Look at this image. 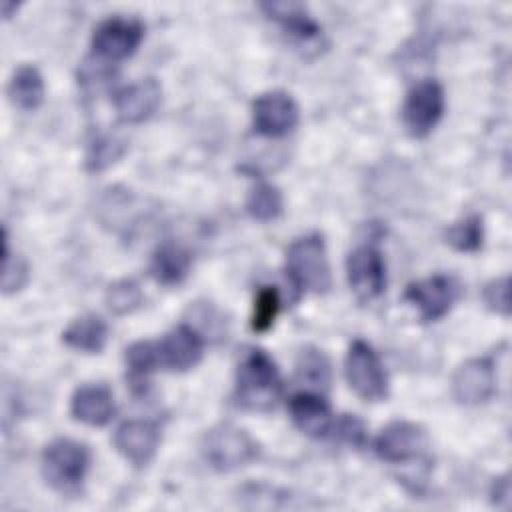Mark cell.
I'll return each mask as SVG.
<instances>
[{"label": "cell", "instance_id": "2", "mask_svg": "<svg viewBox=\"0 0 512 512\" xmlns=\"http://www.w3.org/2000/svg\"><path fill=\"white\" fill-rule=\"evenodd\" d=\"M286 274L298 292L324 294L332 288V272L324 238L316 232L296 238L286 250Z\"/></svg>", "mask_w": 512, "mask_h": 512}, {"label": "cell", "instance_id": "30", "mask_svg": "<svg viewBox=\"0 0 512 512\" xmlns=\"http://www.w3.org/2000/svg\"><path fill=\"white\" fill-rule=\"evenodd\" d=\"M482 298H484V304L492 312L508 316V312H510V282H508V276H500V278L490 280L484 286Z\"/></svg>", "mask_w": 512, "mask_h": 512}, {"label": "cell", "instance_id": "16", "mask_svg": "<svg viewBox=\"0 0 512 512\" xmlns=\"http://www.w3.org/2000/svg\"><path fill=\"white\" fill-rule=\"evenodd\" d=\"M288 412L298 430L312 438H326L334 430V414L328 402L316 392H298L288 400Z\"/></svg>", "mask_w": 512, "mask_h": 512}, {"label": "cell", "instance_id": "1", "mask_svg": "<svg viewBox=\"0 0 512 512\" xmlns=\"http://www.w3.org/2000/svg\"><path fill=\"white\" fill-rule=\"evenodd\" d=\"M282 396V378L274 360L260 348H248L236 370L234 400L244 410L268 412Z\"/></svg>", "mask_w": 512, "mask_h": 512}, {"label": "cell", "instance_id": "28", "mask_svg": "<svg viewBox=\"0 0 512 512\" xmlns=\"http://www.w3.org/2000/svg\"><path fill=\"white\" fill-rule=\"evenodd\" d=\"M280 310V294L274 286H260L254 296V308L250 326L254 332H266L272 328Z\"/></svg>", "mask_w": 512, "mask_h": 512}, {"label": "cell", "instance_id": "24", "mask_svg": "<svg viewBox=\"0 0 512 512\" xmlns=\"http://www.w3.org/2000/svg\"><path fill=\"white\" fill-rule=\"evenodd\" d=\"M128 144L118 134H100L96 136L86 152V170L88 172H102L108 166H112L116 160H120L126 152Z\"/></svg>", "mask_w": 512, "mask_h": 512}, {"label": "cell", "instance_id": "15", "mask_svg": "<svg viewBox=\"0 0 512 512\" xmlns=\"http://www.w3.org/2000/svg\"><path fill=\"white\" fill-rule=\"evenodd\" d=\"M162 100V88L156 78H142L120 88L114 94V108L122 122L140 124L148 120Z\"/></svg>", "mask_w": 512, "mask_h": 512}, {"label": "cell", "instance_id": "11", "mask_svg": "<svg viewBox=\"0 0 512 512\" xmlns=\"http://www.w3.org/2000/svg\"><path fill=\"white\" fill-rule=\"evenodd\" d=\"M426 446V432L418 424L406 420L390 422L374 438V452L378 454V458L390 464H404L416 460L424 454Z\"/></svg>", "mask_w": 512, "mask_h": 512}, {"label": "cell", "instance_id": "6", "mask_svg": "<svg viewBox=\"0 0 512 512\" xmlns=\"http://www.w3.org/2000/svg\"><path fill=\"white\" fill-rule=\"evenodd\" d=\"M144 38V26L136 18L110 16L102 20L92 32V56L116 64L136 52Z\"/></svg>", "mask_w": 512, "mask_h": 512}, {"label": "cell", "instance_id": "4", "mask_svg": "<svg viewBox=\"0 0 512 512\" xmlns=\"http://www.w3.org/2000/svg\"><path fill=\"white\" fill-rule=\"evenodd\" d=\"M258 442L234 424H218L202 438L204 460L218 472L242 468L258 458Z\"/></svg>", "mask_w": 512, "mask_h": 512}, {"label": "cell", "instance_id": "23", "mask_svg": "<svg viewBox=\"0 0 512 512\" xmlns=\"http://www.w3.org/2000/svg\"><path fill=\"white\" fill-rule=\"evenodd\" d=\"M296 376L316 390H328L332 382V366L328 356L314 346L302 348L296 360Z\"/></svg>", "mask_w": 512, "mask_h": 512}, {"label": "cell", "instance_id": "3", "mask_svg": "<svg viewBox=\"0 0 512 512\" xmlns=\"http://www.w3.org/2000/svg\"><path fill=\"white\" fill-rule=\"evenodd\" d=\"M88 466V446L72 438H56L42 452V476L60 492L78 490L86 478Z\"/></svg>", "mask_w": 512, "mask_h": 512}, {"label": "cell", "instance_id": "22", "mask_svg": "<svg viewBox=\"0 0 512 512\" xmlns=\"http://www.w3.org/2000/svg\"><path fill=\"white\" fill-rule=\"evenodd\" d=\"M10 100L22 110H36L44 100V78L36 66H20L8 84Z\"/></svg>", "mask_w": 512, "mask_h": 512}, {"label": "cell", "instance_id": "14", "mask_svg": "<svg viewBox=\"0 0 512 512\" xmlns=\"http://www.w3.org/2000/svg\"><path fill=\"white\" fill-rule=\"evenodd\" d=\"M160 444V426L154 420L132 418L114 432L116 450L134 466H146Z\"/></svg>", "mask_w": 512, "mask_h": 512}, {"label": "cell", "instance_id": "10", "mask_svg": "<svg viewBox=\"0 0 512 512\" xmlns=\"http://www.w3.org/2000/svg\"><path fill=\"white\" fill-rule=\"evenodd\" d=\"M300 110L296 100L284 90H270L252 102V126L260 136L280 138L298 124Z\"/></svg>", "mask_w": 512, "mask_h": 512}, {"label": "cell", "instance_id": "27", "mask_svg": "<svg viewBox=\"0 0 512 512\" xmlns=\"http://www.w3.org/2000/svg\"><path fill=\"white\" fill-rule=\"evenodd\" d=\"M104 302H106V306L112 314L126 316V314H132L134 310H138L142 306L144 292H142V288L138 286L136 280L122 278L118 282H112L106 288Z\"/></svg>", "mask_w": 512, "mask_h": 512}, {"label": "cell", "instance_id": "8", "mask_svg": "<svg viewBox=\"0 0 512 512\" xmlns=\"http://www.w3.org/2000/svg\"><path fill=\"white\" fill-rule=\"evenodd\" d=\"M460 296V284L448 274H432L406 286L404 300L410 302L422 322H434L448 314Z\"/></svg>", "mask_w": 512, "mask_h": 512}, {"label": "cell", "instance_id": "13", "mask_svg": "<svg viewBox=\"0 0 512 512\" xmlns=\"http://www.w3.org/2000/svg\"><path fill=\"white\" fill-rule=\"evenodd\" d=\"M158 344L160 366L172 372L194 368L204 354V336L192 324H178Z\"/></svg>", "mask_w": 512, "mask_h": 512}, {"label": "cell", "instance_id": "21", "mask_svg": "<svg viewBox=\"0 0 512 512\" xmlns=\"http://www.w3.org/2000/svg\"><path fill=\"white\" fill-rule=\"evenodd\" d=\"M126 370L128 382L134 394H144L152 372L160 366L158 344L150 340H138L126 348Z\"/></svg>", "mask_w": 512, "mask_h": 512}, {"label": "cell", "instance_id": "5", "mask_svg": "<svg viewBox=\"0 0 512 512\" xmlns=\"http://www.w3.org/2000/svg\"><path fill=\"white\" fill-rule=\"evenodd\" d=\"M344 372L350 388L362 398V400H384L388 396V374L374 352V348L356 338L346 352Z\"/></svg>", "mask_w": 512, "mask_h": 512}, {"label": "cell", "instance_id": "19", "mask_svg": "<svg viewBox=\"0 0 512 512\" xmlns=\"http://www.w3.org/2000/svg\"><path fill=\"white\" fill-rule=\"evenodd\" d=\"M108 340V324L98 314H82L62 332V342L86 354H98Z\"/></svg>", "mask_w": 512, "mask_h": 512}, {"label": "cell", "instance_id": "20", "mask_svg": "<svg viewBox=\"0 0 512 512\" xmlns=\"http://www.w3.org/2000/svg\"><path fill=\"white\" fill-rule=\"evenodd\" d=\"M190 264H192V258L186 248L174 242H164L152 254L150 274L154 276L156 282L164 286H176L188 276Z\"/></svg>", "mask_w": 512, "mask_h": 512}, {"label": "cell", "instance_id": "25", "mask_svg": "<svg viewBox=\"0 0 512 512\" xmlns=\"http://www.w3.org/2000/svg\"><path fill=\"white\" fill-rule=\"evenodd\" d=\"M246 210L254 220H260V222L274 220L284 210L282 192L272 184L260 182L250 190L246 200Z\"/></svg>", "mask_w": 512, "mask_h": 512}, {"label": "cell", "instance_id": "32", "mask_svg": "<svg viewBox=\"0 0 512 512\" xmlns=\"http://www.w3.org/2000/svg\"><path fill=\"white\" fill-rule=\"evenodd\" d=\"M490 496L494 502H500V500H506L510 496V482H508V476H500L492 482V490H490Z\"/></svg>", "mask_w": 512, "mask_h": 512}, {"label": "cell", "instance_id": "31", "mask_svg": "<svg viewBox=\"0 0 512 512\" xmlns=\"http://www.w3.org/2000/svg\"><path fill=\"white\" fill-rule=\"evenodd\" d=\"M342 442L352 444L356 448L364 446L366 442V428L362 424V420L354 414H344L342 418H338L334 422V430H332Z\"/></svg>", "mask_w": 512, "mask_h": 512}, {"label": "cell", "instance_id": "17", "mask_svg": "<svg viewBox=\"0 0 512 512\" xmlns=\"http://www.w3.org/2000/svg\"><path fill=\"white\" fill-rule=\"evenodd\" d=\"M70 412L76 420L88 426H104L116 412L114 394L104 384L78 386L70 400Z\"/></svg>", "mask_w": 512, "mask_h": 512}, {"label": "cell", "instance_id": "26", "mask_svg": "<svg viewBox=\"0 0 512 512\" xmlns=\"http://www.w3.org/2000/svg\"><path fill=\"white\" fill-rule=\"evenodd\" d=\"M446 242L458 252H476L484 242V222L480 214H468L446 230Z\"/></svg>", "mask_w": 512, "mask_h": 512}, {"label": "cell", "instance_id": "18", "mask_svg": "<svg viewBox=\"0 0 512 512\" xmlns=\"http://www.w3.org/2000/svg\"><path fill=\"white\" fill-rule=\"evenodd\" d=\"M264 14L278 22L282 30L296 42H314L320 38V24L306 12L302 4L296 2H264L260 4Z\"/></svg>", "mask_w": 512, "mask_h": 512}, {"label": "cell", "instance_id": "7", "mask_svg": "<svg viewBox=\"0 0 512 512\" xmlns=\"http://www.w3.org/2000/svg\"><path fill=\"white\" fill-rule=\"evenodd\" d=\"M444 112V90L436 80L418 82L402 106V124L412 138L428 136Z\"/></svg>", "mask_w": 512, "mask_h": 512}, {"label": "cell", "instance_id": "29", "mask_svg": "<svg viewBox=\"0 0 512 512\" xmlns=\"http://www.w3.org/2000/svg\"><path fill=\"white\" fill-rule=\"evenodd\" d=\"M2 244H4V250H2V262H4V268H2V290H4V294H10V292L20 290L28 282L30 270H28V264L20 256H14V258L10 256L6 230H4Z\"/></svg>", "mask_w": 512, "mask_h": 512}, {"label": "cell", "instance_id": "12", "mask_svg": "<svg viewBox=\"0 0 512 512\" xmlns=\"http://www.w3.org/2000/svg\"><path fill=\"white\" fill-rule=\"evenodd\" d=\"M496 390V370L488 356L470 358L452 376V396L466 406H478L492 398Z\"/></svg>", "mask_w": 512, "mask_h": 512}, {"label": "cell", "instance_id": "9", "mask_svg": "<svg viewBox=\"0 0 512 512\" xmlns=\"http://www.w3.org/2000/svg\"><path fill=\"white\" fill-rule=\"evenodd\" d=\"M346 276L350 290L360 302L378 298L386 288V264L374 244L356 246L346 258Z\"/></svg>", "mask_w": 512, "mask_h": 512}]
</instances>
